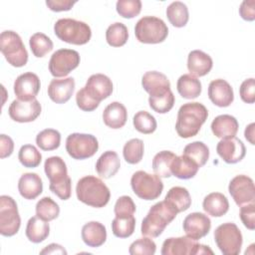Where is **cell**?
Listing matches in <instances>:
<instances>
[{"label":"cell","instance_id":"9f6ffc18","mask_svg":"<svg viewBox=\"0 0 255 255\" xmlns=\"http://www.w3.org/2000/svg\"><path fill=\"white\" fill-rule=\"evenodd\" d=\"M40 254H67L66 249L57 243H51L40 251Z\"/></svg>","mask_w":255,"mask_h":255},{"label":"cell","instance_id":"11a10c76","mask_svg":"<svg viewBox=\"0 0 255 255\" xmlns=\"http://www.w3.org/2000/svg\"><path fill=\"white\" fill-rule=\"evenodd\" d=\"M13 149H14L13 139L10 136L2 133L0 135V157L5 158L10 156L13 152Z\"/></svg>","mask_w":255,"mask_h":255},{"label":"cell","instance_id":"6f0895ef","mask_svg":"<svg viewBox=\"0 0 255 255\" xmlns=\"http://www.w3.org/2000/svg\"><path fill=\"white\" fill-rule=\"evenodd\" d=\"M254 129H255V124L254 123H251L250 125H248L244 130V135H245V138L253 145L255 144V140H254V136H255V132H254Z\"/></svg>","mask_w":255,"mask_h":255},{"label":"cell","instance_id":"60d3db41","mask_svg":"<svg viewBox=\"0 0 255 255\" xmlns=\"http://www.w3.org/2000/svg\"><path fill=\"white\" fill-rule=\"evenodd\" d=\"M60 214V207L51 197L45 196L36 204V215L45 221H52Z\"/></svg>","mask_w":255,"mask_h":255},{"label":"cell","instance_id":"d4e9b609","mask_svg":"<svg viewBox=\"0 0 255 255\" xmlns=\"http://www.w3.org/2000/svg\"><path fill=\"white\" fill-rule=\"evenodd\" d=\"M81 236L84 243L89 247H100L107 240V229L99 221H90L83 226Z\"/></svg>","mask_w":255,"mask_h":255},{"label":"cell","instance_id":"d590c367","mask_svg":"<svg viewBox=\"0 0 255 255\" xmlns=\"http://www.w3.org/2000/svg\"><path fill=\"white\" fill-rule=\"evenodd\" d=\"M182 154L191 158L198 164L199 167H201L209 158V148L204 142L197 140L185 145Z\"/></svg>","mask_w":255,"mask_h":255},{"label":"cell","instance_id":"ac0fdd59","mask_svg":"<svg viewBox=\"0 0 255 255\" xmlns=\"http://www.w3.org/2000/svg\"><path fill=\"white\" fill-rule=\"evenodd\" d=\"M216 151L226 163H237L241 161L246 154L244 143L235 136L221 139L217 143Z\"/></svg>","mask_w":255,"mask_h":255},{"label":"cell","instance_id":"8d00e7d4","mask_svg":"<svg viewBox=\"0 0 255 255\" xmlns=\"http://www.w3.org/2000/svg\"><path fill=\"white\" fill-rule=\"evenodd\" d=\"M128 38V31L125 24L116 22L110 25L106 31V40L112 47L124 46Z\"/></svg>","mask_w":255,"mask_h":255},{"label":"cell","instance_id":"277c9868","mask_svg":"<svg viewBox=\"0 0 255 255\" xmlns=\"http://www.w3.org/2000/svg\"><path fill=\"white\" fill-rule=\"evenodd\" d=\"M176 215L177 212L165 200L155 203L141 222V234L151 238L158 237Z\"/></svg>","mask_w":255,"mask_h":255},{"label":"cell","instance_id":"ffe728a7","mask_svg":"<svg viewBox=\"0 0 255 255\" xmlns=\"http://www.w3.org/2000/svg\"><path fill=\"white\" fill-rule=\"evenodd\" d=\"M141 86L149 94V97H160L170 91L169 80L164 74L157 71H149L143 74Z\"/></svg>","mask_w":255,"mask_h":255},{"label":"cell","instance_id":"e575fe53","mask_svg":"<svg viewBox=\"0 0 255 255\" xmlns=\"http://www.w3.org/2000/svg\"><path fill=\"white\" fill-rule=\"evenodd\" d=\"M176 155L170 150H162L157 152L152 159V169L154 174L159 177H170V164Z\"/></svg>","mask_w":255,"mask_h":255},{"label":"cell","instance_id":"ab89813d","mask_svg":"<svg viewBox=\"0 0 255 255\" xmlns=\"http://www.w3.org/2000/svg\"><path fill=\"white\" fill-rule=\"evenodd\" d=\"M135 227V218L130 216H116L112 222V231L116 237L128 238L129 237Z\"/></svg>","mask_w":255,"mask_h":255},{"label":"cell","instance_id":"7bdbcfd3","mask_svg":"<svg viewBox=\"0 0 255 255\" xmlns=\"http://www.w3.org/2000/svg\"><path fill=\"white\" fill-rule=\"evenodd\" d=\"M18 159L25 167L34 168L40 165L42 161V154L33 144H24L19 149Z\"/></svg>","mask_w":255,"mask_h":255},{"label":"cell","instance_id":"5b68a950","mask_svg":"<svg viewBox=\"0 0 255 255\" xmlns=\"http://www.w3.org/2000/svg\"><path fill=\"white\" fill-rule=\"evenodd\" d=\"M55 35L63 42L73 45H85L92 37L90 26L72 18H62L54 25Z\"/></svg>","mask_w":255,"mask_h":255},{"label":"cell","instance_id":"836d02e7","mask_svg":"<svg viewBox=\"0 0 255 255\" xmlns=\"http://www.w3.org/2000/svg\"><path fill=\"white\" fill-rule=\"evenodd\" d=\"M166 17L172 26L176 28L184 27L189 19L188 8L183 2L174 1L166 8Z\"/></svg>","mask_w":255,"mask_h":255},{"label":"cell","instance_id":"484cf974","mask_svg":"<svg viewBox=\"0 0 255 255\" xmlns=\"http://www.w3.org/2000/svg\"><path fill=\"white\" fill-rule=\"evenodd\" d=\"M238 122L230 115L217 116L211 123V130L216 137L221 139L234 137L238 131Z\"/></svg>","mask_w":255,"mask_h":255},{"label":"cell","instance_id":"cb8c5ba5","mask_svg":"<svg viewBox=\"0 0 255 255\" xmlns=\"http://www.w3.org/2000/svg\"><path fill=\"white\" fill-rule=\"evenodd\" d=\"M213 66L211 57L200 50H193L188 54L187 69L190 75L194 77H203L207 75Z\"/></svg>","mask_w":255,"mask_h":255},{"label":"cell","instance_id":"4316f807","mask_svg":"<svg viewBox=\"0 0 255 255\" xmlns=\"http://www.w3.org/2000/svg\"><path fill=\"white\" fill-rule=\"evenodd\" d=\"M128 120V112L126 107L120 102L109 104L103 112V121L105 125L111 128L118 129L123 128Z\"/></svg>","mask_w":255,"mask_h":255},{"label":"cell","instance_id":"8fae6325","mask_svg":"<svg viewBox=\"0 0 255 255\" xmlns=\"http://www.w3.org/2000/svg\"><path fill=\"white\" fill-rule=\"evenodd\" d=\"M99 149V142L95 135L90 133L74 132L66 139V150L74 159L92 157Z\"/></svg>","mask_w":255,"mask_h":255},{"label":"cell","instance_id":"ba28073f","mask_svg":"<svg viewBox=\"0 0 255 255\" xmlns=\"http://www.w3.org/2000/svg\"><path fill=\"white\" fill-rule=\"evenodd\" d=\"M130 186L134 194L143 200H154L163 190L160 177L143 170H137L131 175Z\"/></svg>","mask_w":255,"mask_h":255},{"label":"cell","instance_id":"ee69618b","mask_svg":"<svg viewBox=\"0 0 255 255\" xmlns=\"http://www.w3.org/2000/svg\"><path fill=\"white\" fill-rule=\"evenodd\" d=\"M132 124L134 128L144 134L152 133L157 127L155 118L146 111H139L133 116Z\"/></svg>","mask_w":255,"mask_h":255},{"label":"cell","instance_id":"8992f818","mask_svg":"<svg viewBox=\"0 0 255 255\" xmlns=\"http://www.w3.org/2000/svg\"><path fill=\"white\" fill-rule=\"evenodd\" d=\"M134 34L140 43L158 44L166 39L168 28L162 19L155 16H144L136 22Z\"/></svg>","mask_w":255,"mask_h":255},{"label":"cell","instance_id":"1f68e13d","mask_svg":"<svg viewBox=\"0 0 255 255\" xmlns=\"http://www.w3.org/2000/svg\"><path fill=\"white\" fill-rule=\"evenodd\" d=\"M25 233L29 241L40 243L49 236L50 225L48 221H45L36 215L28 220Z\"/></svg>","mask_w":255,"mask_h":255},{"label":"cell","instance_id":"603a6c76","mask_svg":"<svg viewBox=\"0 0 255 255\" xmlns=\"http://www.w3.org/2000/svg\"><path fill=\"white\" fill-rule=\"evenodd\" d=\"M18 190L22 197L28 200L37 198L43 191V182L35 172H26L21 175L18 181Z\"/></svg>","mask_w":255,"mask_h":255},{"label":"cell","instance_id":"44dd1931","mask_svg":"<svg viewBox=\"0 0 255 255\" xmlns=\"http://www.w3.org/2000/svg\"><path fill=\"white\" fill-rule=\"evenodd\" d=\"M86 92L96 101L100 102L109 98L113 93V82L104 74L92 75L84 87Z\"/></svg>","mask_w":255,"mask_h":255},{"label":"cell","instance_id":"f35d334b","mask_svg":"<svg viewBox=\"0 0 255 255\" xmlns=\"http://www.w3.org/2000/svg\"><path fill=\"white\" fill-rule=\"evenodd\" d=\"M29 45L33 55L37 58H42L46 56L49 52L53 50L54 47L52 40L47 35L41 32L35 33L30 37Z\"/></svg>","mask_w":255,"mask_h":255},{"label":"cell","instance_id":"52a82bcc","mask_svg":"<svg viewBox=\"0 0 255 255\" xmlns=\"http://www.w3.org/2000/svg\"><path fill=\"white\" fill-rule=\"evenodd\" d=\"M0 51L6 61L13 67L20 68L28 62V52L19 34L12 30L3 31L0 35Z\"/></svg>","mask_w":255,"mask_h":255},{"label":"cell","instance_id":"f5cc1de1","mask_svg":"<svg viewBox=\"0 0 255 255\" xmlns=\"http://www.w3.org/2000/svg\"><path fill=\"white\" fill-rule=\"evenodd\" d=\"M239 14L245 21L255 20V1L244 0L239 7Z\"/></svg>","mask_w":255,"mask_h":255},{"label":"cell","instance_id":"b9f144b4","mask_svg":"<svg viewBox=\"0 0 255 255\" xmlns=\"http://www.w3.org/2000/svg\"><path fill=\"white\" fill-rule=\"evenodd\" d=\"M143 151V141L139 138H131L125 143L123 148V155L128 163L136 164L142 159Z\"/></svg>","mask_w":255,"mask_h":255},{"label":"cell","instance_id":"681fc988","mask_svg":"<svg viewBox=\"0 0 255 255\" xmlns=\"http://www.w3.org/2000/svg\"><path fill=\"white\" fill-rule=\"evenodd\" d=\"M76 103L77 106L84 112H93L95 111L99 105L100 102L94 100L85 90V88H82L77 92L76 95Z\"/></svg>","mask_w":255,"mask_h":255},{"label":"cell","instance_id":"5bb4252c","mask_svg":"<svg viewBox=\"0 0 255 255\" xmlns=\"http://www.w3.org/2000/svg\"><path fill=\"white\" fill-rule=\"evenodd\" d=\"M228 191L238 206L254 202L255 188L251 177L239 174L234 176L228 185Z\"/></svg>","mask_w":255,"mask_h":255},{"label":"cell","instance_id":"74e56055","mask_svg":"<svg viewBox=\"0 0 255 255\" xmlns=\"http://www.w3.org/2000/svg\"><path fill=\"white\" fill-rule=\"evenodd\" d=\"M36 143L42 150L57 149L61 143V133L54 128H45L37 134Z\"/></svg>","mask_w":255,"mask_h":255},{"label":"cell","instance_id":"30bf717a","mask_svg":"<svg viewBox=\"0 0 255 255\" xmlns=\"http://www.w3.org/2000/svg\"><path fill=\"white\" fill-rule=\"evenodd\" d=\"M162 255H196V254H213L209 246L197 243L187 236L169 237L162 243Z\"/></svg>","mask_w":255,"mask_h":255},{"label":"cell","instance_id":"e0dca14e","mask_svg":"<svg viewBox=\"0 0 255 255\" xmlns=\"http://www.w3.org/2000/svg\"><path fill=\"white\" fill-rule=\"evenodd\" d=\"M182 227L187 237L197 241L209 233L211 220L204 213L192 212L184 218Z\"/></svg>","mask_w":255,"mask_h":255},{"label":"cell","instance_id":"d6986e66","mask_svg":"<svg viewBox=\"0 0 255 255\" xmlns=\"http://www.w3.org/2000/svg\"><path fill=\"white\" fill-rule=\"evenodd\" d=\"M208 98L217 107H228L234 100L233 89L231 85L223 79L213 80L208 86Z\"/></svg>","mask_w":255,"mask_h":255},{"label":"cell","instance_id":"7dc6e473","mask_svg":"<svg viewBox=\"0 0 255 255\" xmlns=\"http://www.w3.org/2000/svg\"><path fill=\"white\" fill-rule=\"evenodd\" d=\"M116 9L123 18L131 19L140 13L141 2L139 0H119Z\"/></svg>","mask_w":255,"mask_h":255},{"label":"cell","instance_id":"816d5d0a","mask_svg":"<svg viewBox=\"0 0 255 255\" xmlns=\"http://www.w3.org/2000/svg\"><path fill=\"white\" fill-rule=\"evenodd\" d=\"M240 98L244 103L253 104L255 102V80L254 78L246 79L242 82L239 89Z\"/></svg>","mask_w":255,"mask_h":255},{"label":"cell","instance_id":"2e32d148","mask_svg":"<svg viewBox=\"0 0 255 255\" xmlns=\"http://www.w3.org/2000/svg\"><path fill=\"white\" fill-rule=\"evenodd\" d=\"M13 88L18 100L26 102L32 101L36 99V96L40 91V79L36 74L32 72L21 74L15 80Z\"/></svg>","mask_w":255,"mask_h":255},{"label":"cell","instance_id":"6da1fadb","mask_svg":"<svg viewBox=\"0 0 255 255\" xmlns=\"http://www.w3.org/2000/svg\"><path fill=\"white\" fill-rule=\"evenodd\" d=\"M208 111L204 105L197 102L183 104L177 113L175 130L180 137L189 138L196 135L201 126L206 122Z\"/></svg>","mask_w":255,"mask_h":255},{"label":"cell","instance_id":"7a4b0ae2","mask_svg":"<svg viewBox=\"0 0 255 255\" xmlns=\"http://www.w3.org/2000/svg\"><path fill=\"white\" fill-rule=\"evenodd\" d=\"M76 194L81 202L96 208L106 206L111 198L109 187L94 175H87L78 180Z\"/></svg>","mask_w":255,"mask_h":255},{"label":"cell","instance_id":"7402d4cb","mask_svg":"<svg viewBox=\"0 0 255 255\" xmlns=\"http://www.w3.org/2000/svg\"><path fill=\"white\" fill-rule=\"evenodd\" d=\"M75 91V80L72 77L53 79L48 86V96L56 104L67 103Z\"/></svg>","mask_w":255,"mask_h":255},{"label":"cell","instance_id":"4dcf8cb0","mask_svg":"<svg viewBox=\"0 0 255 255\" xmlns=\"http://www.w3.org/2000/svg\"><path fill=\"white\" fill-rule=\"evenodd\" d=\"M164 200L177 212H182L187 210L191 205V197L188 190L182 186H173L171 187L166 195Z\"/></svg>","mask_w":255,"mask_h":255},{"label":"cell","instance_id":"bcb514c9","mask_svg":"<svg viewBox=\"0 0 255 255\" xmlns=\"http://www.w3.org/2000/svg\"><path fill=\"white\" fill-rule=\"evenodd\" d=\"M155 251L156 245L154 241L147 236L133 241L128 248V253L131 255H153Z\"/></svg>","mask_w":255,"mask_h":255},{"label":"cell","instance_id":"83f0119b","mask_svg":"<svg viewBox=\"0 0 255 255\" xmlns=\"http://www.w3.org/2000/svg\"><path fill=\"white\" fill-rule=\"evenodd\" d=\"M121 160L114 150H107L101 154L96 162V171L103 178H111L119 171Z\"/></svg>","mask_w":255,"mask_h":255},{"label":"cell","instance_id":"d6a6232c","mask_svg":"<svg viewBox=\"0 0 255 255\" xmlns=\"http://www.w3.org/2000/svg\"><path fill=\"white\" fill-rule=\"evenodd\" d=\"M176 89L182 98L188 100L197 98L202 90L200 81L190 74H183L178 78Z\"/></svg>","mask_w":255,"mask_h":255},{"label":"cell","instance_id":"4fadbf2b","mask_svg":"<svg viewBox=\"0 0 255 255\" xmlns=\"http://www.w3.org/2000/svg\"><path fill=\"white\" fill-rule=\"evenodd\" d=\"M81 58L77 51L59 49L54 52L49 61V71L55 78L66 77L80 64Z\"/></svg>","mask_w":255,"mask_h":255},{"label":"cell","instance_id":"f1b7e54d","mask_svg":"<svg viewBox=\"0 0 255 255\" xmlns=\"http://www.w3.org/2000/svg\"><path fill=\"white\" fill-rule=\"evenodd\" d=\"M200 167L188 156L182 154L175 156L170 164L171 174L179 179H189L196 175Z\"/></svg>","mask_w":255,"mask_h":255},{"label":"cell","instance_id":"9a60e30c","mask_svg":"<svg viewBox=\"0 0 255 255\" xmlns=\"http://www.w3.org/2000/svg\"><path fill=\"white\" fill-rule=\"evenodd\" d=\"M42 107L38 100L34 99L32 101H21L14 100L9 109V117L17 123H30L35 121L41 114Z\"/></svg>","mask_w":255,"mask_h":255},{"label":"cell","instance_id":"f6af8a7d","mask_svg":"<svg viewBox=\"0 0 255 255\" xmlns=\"http://www.w3.org/2000/svg\"><path fill=\"white\" fill-rule=\"evenodd\" d=\"M174 96L171 90L167 92L165 95L160 97H149L148 104L151 110L158 114H166L168 113L174 105Z\"/></svg>","mask_w":255,"mask_h":255},{"label":"cell","instance_id":"f546056e","mask_svg":"<svg viewBox=\"0 0 255 255\" xmlns=\"http://www.w3.org/2000/svg\"><path fill=\"white\" fill-rule=\"evenodd\" d=\"M202 207L208 215L221 217L227 213L229 209V202L223 193L211 192L204 197Z\"/></svg>","mask_w":255,"mask_h":255},{"label":"cell","instance_id":"9c48e42d","mask_svg":"<svg viewBox=\"0 0 255 255\" xmlns=\"http://www.w3.org/2000/svg\"><path fill=\"white\" fill-rule=\"evenodd\" d=\"M214 240L224 255H237L241 251L243 237L240 229L233 222L219 225L214 231Z\"/></svg>","mask_w":255,"mask_h":255},{"label":"cell","instance_id":"f907efd6","mask_svg":"<svg viewBox=\"0 0 255 255\" xmlns=\"http://www.w3.org/2000/svg\"><path fill=\"white\" fill-rule=\"evenodd\" d=\"M240 207L241 208L239 211V216L243 225L249 230H254L255 229V203L250 202Z\"/></svg>","mask_w":255,"mask_h":255},{"label":"cell","instance_id":"db71d44e","mask_svg":"<svg viewBox=\"0 0 255 255\" xmlns=\"http://www.w3.org/2000/svg\"><path fill=\"white\" fill-rule=\"evenodd\" d=\"M77 1L71 0H47L46 5L48 8L54 12H62V11H69Z\"/></svg>","mask_w":255,"mask_h":255},{"label":"cell","instance_id":"3957f363","mask_svg":"<svg viewBox=\"0 0 255 255\" xmlns=\"http://www.w3.org/2000/svg\"><path fill=\"white\" fill-rule=\"evenodd\" d=\"M44 170L50 181V190L62 200L69 199L72 194V180L64 159L60 156L48 157L44 163Z\"/></svg>","mask_w":255,"mask_h":255},{"label":"cell","instance_id":"c3c4849f","mask_svg":"<svg viewBox=\"0 0 255 255\" xmlns=\"http://www.w3.org/2000/svg\"><path fill=\"white\" fill-rule=\"evenodd\" d=\"M135 209L136 207L131 197L128 195H123L118 198L115 204L114 212L116 216H130L134 214Z\"/></svg>","mask_w":255,"mask_h":255},{"label":"cell","instance_id":"7c38bea8","mask_svg":"<svg viewBox=\"0 0 255 255\" xmlns=\"http://www.w3.org/2000/svg\"><path fill=\"white\" fill-rule=\"evenodd\" d=\"M21 225L16 201L9 195L0 196V233L10 237L15 235Z\"/></svg>","mask_w":255,"mask_h":255}]
</instances>
